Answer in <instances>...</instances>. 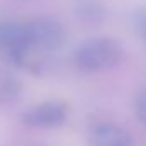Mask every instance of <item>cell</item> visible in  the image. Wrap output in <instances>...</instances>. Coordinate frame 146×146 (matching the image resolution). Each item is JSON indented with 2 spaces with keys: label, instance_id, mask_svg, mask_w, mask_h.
I'll return each instance as SVG.
<instances>
[{
  "label": "cell",
  "instance_id": "cell-5",
  "mask_svg": "<svg viewBox=\"0 0 146 146\" xmlns=\"http://www.w3.org/2000/svg\"><path fill=\"white\" fill-rule=\"evenodd\" d=\"M88 146H134L133 134L115 121L102 119L88 126Z\"/></svg>",
  "mask_w": 146,
  "mask_h": 146
},
{
  "label": "cell",
  "instance_id": "cell-8",
  "mask_svg": "<svg viewBox=\"0 0 146 146\" xmlns=\"http://www.w3.org/2000/svg\"><path fill=\"white\" fill-rule=\"evenodd\" d=\"M133 26H134V31H136L138 37L146 46V3L136 7V10L133 14Z\"/></svg>",
  "mask_w": 146,
  "mask_h": 146
},
{
  "label": "cell",
  "instance_id": "cell-6",
  "mask_svg": "<svg viewBox=\"0 0 146 146\" xmlns=\"http://www.w3.org/2000/svg\"><path fill=\"white\" fill-rule=\"evenodd\" d=\"M72 9L75 19L87 27L102 26L109 15L106 0H73Z\"/></svg>",
  "mask_w": 146,
  "mask_h": 146
},
{
  "label": "cell",
  "instance_id": "cell-1",
  "mask_svg": "<svg viewBox=\"0 0 146 146\" xmlns=\"http://www.w3.org/2000/svg\"><path fill=\"white\" fill-rule=\"evenodd\" d=\"M124 46L110 36H94L82 41L72 53L73 66L82 73H104L115 70L124 61Z\"/></svg>",
  "mask_w": 146,
  "mask_h": 146
},
{
  "label": "cell",
  "instance_id": "cell-9",
  "mask_svg": "<svg viewBox=\"0 0 146 146\" xmlns=\"http://www.w3.org/2000/svg\"><path fill=\"white\" fill-rule=\"evenodd\" d=\"M134 114H136V119L139 121V124L146 127V85L138 92V95L134 99Z\"/></svg>",
  "mask_w": 146,
  "mask_h": 146
},
{
  "label": "cell",
  "instance_id": "cell-4",
  "mask_svg": "<svg viewBox=\"0 0 146 146\" xmlns=\"http://www.w3.org/2000/svg\"><path fill=\"white\" fill-rule=\"evenodd\" d=\"M72 109L65 100L51 99L29 106L21 112L19 121L29 129H58L70 121Z\"/></svg>",
  "mask_w": 146,
  "mask_h": 146
},
{
  "label": "cell",
  "instance_id": "cell-7",
  "mask_svg": "<svg viewBox=\"0 0 146 146\" xmlns=\"http://www.w3.org/2000/svg\"><path fill=\"white\" fill-rule=\"evenodd\" d=\"M22 82L7 65L0 66V107L14 106L22 95Z\"/></svg>",
  "mask_w": 146,
  "mask_h": 146
},
{
  "label": "cell",
  "instance_id": "cell-3",
  "mask_svg": "<svg viewBox=\"0 0 146 146\" xmlns=\"http://www.w3.org/2000/svg\"><path fill=\"white\" fill-rule=\"evenodd\" d=\"M24 24L34 53L51 54L60 51L66 42V27L58 17L37 15L29 21H24Z\"/></svg>",
  "mask_w": 146,
  "mask_h": 146
},
{
  "label": "cell",
  "instance_id": "cell-10",
  "mask_svg": "<svg viewBox=\"0 0 146 146\" xmlns=\"http://www.w3.org/2000/svg\"><path fill=\"white\" fill-rule=\"evenodd\" d=\"M31 146H49V145H31Z\"/></svg>",
  "mask_w": 146,
  "mask_h": 146
},
{
  "label": "cell",
  "instance_id": "cell-2",
  "mask_svg": "<svg viewBox=\"0 0 146 146\" xmlns=\"http://www.w3.org/2000/svg\"><path fill=\"white\" fill-rule=\"evenodd\" d=\"M34 51L31 48L24 21L0 19V60L7 66H29Z\"/></svg>",
  "mask_w": 146,
  "mask_h": 146
}]
</instances>
